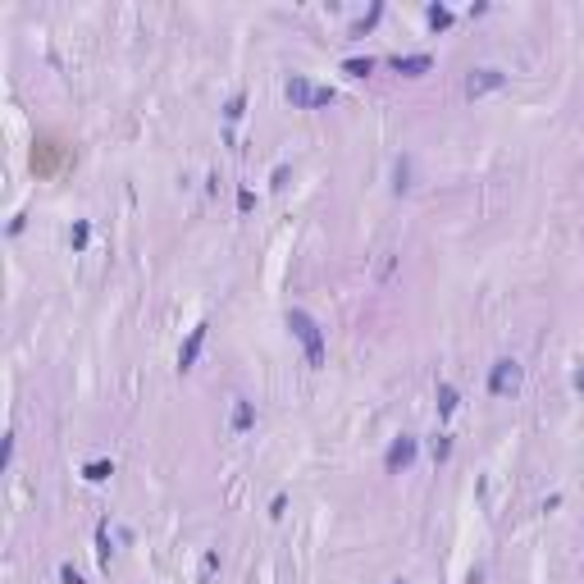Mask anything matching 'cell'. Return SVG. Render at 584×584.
<instances>
[{
    "mask_svg": "<svg viewBox=\"0 0 584 584\" xmlns=\"http://www.w3.org/2000/svg\"><path fill=\"white\" fill-rule=\"evenodd\" d=\"M388 64H393L397 73H406V78H420V73L434 69V55H393Z\"/></svg>",
    "mask_w": 584,
    "mask_h": 584,
    "instance_id": "7",
    "label": "cell"
},
{
    "mask_svg": "<svg viewBox=\"0 0 584 584\" xmlns=\"http://www.w3.org/2000/svg\"><path fill=\"white\" fill-rule=\"evenodd\" d=\"M251 425H256V402L238 397V402H233V420H229V429H233V434H247Z\"/></svg>",
    "mask_w": 584,
    "mask_h": 584,
    "instance_id": "8",
    "label": "cell"
},
{
    "mask_svg": "<svg viewBox=\"0 0 584 584\" xmlns=\"http://www.w3.org/2000/svg\"><path fill=\"white\" fill-rule=\"evenodd\" d=\"M393 584H406V580H393Z\"/></svg>",
    "mask_w": 584,
    "mask_h": 584,
    "instance_id": "23",
    "label": "cell"
},
{
    "mask_svg": "<svg viewBox=\"0 0 584 584\" xmlns=\"http://www.w3.org/2000/svg\"><path fill=\"white\" fill-rule=\"evenodd\" d=\"M379 14H383V5H370V10H365V14H361V19H356V23H352V37H365V32H370V28H374V23H379Z\"/></svg>",
    "mask_w": 584,
    "mask_h": 584,
    "instance_id": "12",
    "label": "cell"
},
{
    "mask_svg": "<svg viewBox=\"0 0 584 584\" xmlns=\"http://www.w3.org/2000/svg\"><path fill=\"white\" fill-rule=\"evenodd\" d=\"M516 388H520V365L511 361V356H498L493 370H489V393L507 397V393H516Z\"/></svg>",
    "mask_w": 584,
    "mask_h": 584,
    "instance_id": "5",
    "label": "cell"
},
{
    "mask_svg": "<svg viewBox=\"0 0 584 584\" xmlns=\"http://www.w3.org/2000/svg\"><path fill=\"white\" fill-rule=\"evenodd\" d=\"M571 388H575V393H584V365H580V370L571 374Z\"/></svg>",
    "mask_w": 584,
    "mask_h": 584,
    "instance_id": "22",
    "label": "cell"
},
{
    "mask_svg": "<svg viewBox=\"0 0 584 584\" xmlns=\"http://www.w3.org/2000/svg\"><path fill=\"white\" fill-rule=\"evenodd\" d=\"M283 96L292 101V110H325V106H334V101H338L334 87L311 83L306 73H292V78H287V83H283Z\"/></svg>",
    "mask_w": 584,
    "mask_h": 584,
    "instance_id": "2",
    "label": "cell"
},
{
    "mask_svg": "<svg viewBox=\"0 0 584 584\" xmlns=\"http://www.w3.org/2000/svg\"><path fill=\"white\" fill-rule=\"evenodd\" d=\"M425 19H429V28H434V32H443V28H448V23H452V10H448V5H439V0H434L429 10H425Z\"/></svg>",
    "mask_w": 584,
    "mask_h": 584,
    "instance_id": "11",
    "label": "cell"
},
{
    "mask_svg": "<svg viewBox=\"0 0 584 584\" xmlns=\"http://www.w3.org/2000/svg\"><path fill=\"white\" fill-rule=\"evenodd\" d=\"M110 475H115V461H87V466H83V479H87V484H106Z\"/></svg>",
    "mask_w": 584,
    "mask_h": 584,
    "instance_id": "10",
    "label": "cell"
},
{
    "mask_svg": "<svg viewBox=\"0 0 584 584\" xmlns=\"http://www.w3.org/2000/svg\"><path fill=\"white\" fill-rule=\"evenodd\" d=\"M457 402H461L457 388H452V383H439V415H452V411H457Z\"/></svg>",
    "mask_w": 584,
    "mask_h": 584,
    "instance_id": "15",
    "label": "cell"
},
{
    "mask_svg": "<svg viewBox=\"0 0 584 584\" xmlns=\"http://www.w3.org/2000/svg\"><path fill=\"white\" fill-rule=\"evenodd\" d=\"M215 566H220V553H206V562H201V580H211Z\"/></svg>",
    "mask_w": 584,
    "mask_h": 584,
    "instance_id": "20",
    "label": "cell"
},
{
    "mask_svg": "<svg viewBox=\"0 0 584 584\" xmlns=\"http://www.w3.org/2000/svg\"><path fill=\"white\" fill-rule=\"evenodd\" d=\"M110 557H115V539H110V520H101L96 525V562L110 571Z\"/></svg>",
    "mask_w": 584,
    "mask_h": 584,
    "instance_id": "9",
    "label": "cell"
},
{
    "mask_svg": "<svg viewBox=\"0 0 584 584\" xmlns=\"http://www.w3.org/2000/svg\"><path fill=\"white\" fill-rule=\"evenodd\" d=\"M429 452H434V461H448L452 457V434H439V439L429 443Z\"/></svg>",
    "mask_w": 584,
    "mask_h": 584,
    "instance_id": "17",
    "label": "cell"
},
{
    "mask_svg": "<svg viewBox=\"0 0 584 584\" xmlns=\"http://www.w3.org/2000/svg\"><path fill=\"white\" fill-rule=\"evenodd\" d=\"M87 238H92V229H87V220H78V224H73V233H69V242L83 251V247H87Z\"/></svg>",
    "mask_w": 584,
    "mask_h": 584,
    "instance_id": "18",
    "label": "cell"
},
{
    "mask_svg": "<svg viewBox=\"0 0 584 584\" xmlns=\"http://www.w3.org/2000/svg\"><path fill=\"white\" fill-rule=\"evenodd\" d=\"M206 334H211V325H197V329L187 334V343L178 347V370H183V374L197 365V356H201V347H206Z\"/></svg>",
    "mask_w": 584,
    "mask_h": 584,
    "instance_id": "6",
    "label": "cell"
},
{
    "mask_svg": "<svg viewBox=\"0 0 584 584\" xmlns=\"http://www.w3.org/2000/svg\"><path fill=\"white\" fill-rule=\"evenodd\" d=\"M393 192H411V155H402V160H397V169H393Z\"/></svg>",
    "mask_w": 584,
    "mask_h": 584,
    "instance_id": "14",
    "label": "cell"
},
{
    "mask_svg": "<svg viewBox=\"0 0 584 584\" xmlns=\"http://www.w3.org/2000/svg\"><path fill=\"white\" fill-rule=\"evenodd\" d=\"M502 87H507V73L493 69V64L470 69V73H466V96H470V101H479V96H489V92H502Z\"/></svg>",
    "mask_w": 584,
    "mask_h": 584,
    "instance_id": "4",
    "label": "cell"
},
{
    "mask_svg": "<svg viewBox=\"0 0 584 584\" xmlns=\"http://www.w3.org/2000/svg\"><path fill=\"white\" fill-rule=\"evenodd\" d=\"M287 329H292V338H297L301 352H306V365L320 370V365H325V329H320V320L311 315V311L292 306L287 311Z\"/></svg>",
    "mask_w": 584,
    "mask_h": 584,
    "instance_id": "1",
    "label": "cell"
},
{
    "mask_svg": "<svg viewBox=\"0 0 584 584\" xmlns=\"http://www.w3.org/2000/svg\"><path fill=\"white\" fill-rule=\"evenodd\" d=\"M251 206H256V192L242 187V192H238V211H251Z\"/></svg>",
    "mask_w": 584,
    "mask_h": 584,
    "instance_id": "21",
    "label": "cell"
},
{
    "mask_svg": "<svg viewBox=\"0 0 584 584\" xmlns=\"http://www.w3.org/2000/svg\"><path fill=\"white\" fill-rule=\"evenodd\" d=\"M59 584H83V571H78L73 562H64L59 566Z\"/></svg>",
    "mask_w": 584,
    "mask_h": 584,
    "instance_id": "19",
    "label": "cell"
},
{
    "mask_svg": "<svg viewBox=\"0 0 584 584\" xmlns=\"http://www.w3.org/2000/svg\"><path fill=\"white\" fill-rule=\"evenodd\" d=\"M415 457H420V439H415V434H397V439L388 443V452H383V470L397 475V470H406Z\"/></svg>",
    "mask_w": 584,
    "mask_h": 584,
    "instance_id": "3",
    "label": "cell"
},
{
    "mask_svg": "<svg viewBox=\"0 0 584 584\" xmlns=\"http://www.w3.org/2000/svg\"><path fill=\"white\" fill-rule=\"evenodd\" d=\"M374 69V55H352V59H343V73H352V78H365Z\"/></svg>",
    "mask_w": 584,
    "mask_h": 584,
    "instance_id": "13",
    "label": "cell"
},
{
    "mask_svg": "<svg viewBox=\"0 0 584 584\" xmlns=\"http://www.w3.org/2000/svg\"><path fill=\"white\" fill-rule=\"evenodd\" d=\"M242 115H247V96L238 92V96H233V101H229V106H224V119H229V124H238Z\"/></svg>",
    "mask_w": 584,
    "mask_h": 584,
    "instance_id": "16",
    "label": "cell"
}]
</instances>
